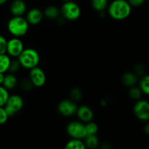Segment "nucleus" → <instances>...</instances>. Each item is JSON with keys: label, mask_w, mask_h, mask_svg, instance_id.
<instances>
[{"label": "nucleus", "mask_w": 149, "mask_h": 149, "mask_svg": "<svg viewBox=\"0 0 149 149\" xmlns=\"http://www.w3.org/2000/svg\"><path fill=\"white\" fill-rule=\"evenodd\" d=\"M108 14L112 19L122 20L127 18L131 12V6L127 0H113L108 7Z\"/></svg>", "instance_id": "1"}, {"label": "nucleus", "mask_w": 149, "mask_h": 149, "mask_svg": "<svg viewBox=\"0 0 149 149\" xmlns=\"http://www.w3.org/2000/svg\"><path fill=\"white\" fill-rule=\"evenodd\" d=\"M7 26L10 34L19 38L26 35L29 29V23L23 16H13L7 22Z\"/></svg>", "instance_id": "2"}, {"label": "nucleus", "mask_w": 149, "mask_h": 149, "mask_svg": "<svg viewBox=\"0 0 149 149\" xmlns=\"http://www.w3.org/2000/svg\"><path fill=\"white\" fill-rule=\"evenodd\" d=\"M17 58L21 67L29 70L38 66L40 61L39 52L33 48H24L23 52Z\"/></svg>", "instance_id": "3"}, {"label": "nucleus", "mask_w": 149, "mask_h": 149, "mask_svg": "<svg viewBox=\"0 0 149 149\" xmlns=\"http://www.w3.org/2000/svg\"><path fill=\"white\" fill-rule=\"evenodd\" d=\"M60 12L63 17L68 20H77L81 15L80 6L72 0L64 2L60 8Z\"/></svg>", "instance_id": "4"}, {"label": "nucleus", "mask_w": 149, "mask_h": 149, "mask_svg": "<svg viewBox=\"0 0 149 149\" xmlns=\"http://www.w3.org/2000/svg\"><path fill=\"white\" fill-rule=\"evenodd\" d=\"M66 131L71 138L83 140L87 135L86 125L81 121H74L67 125Z\"/></svg>", "instance_id": "5"}, {"label": "nucleus", "mask_w": 149, "mask_h": 149, "mask_svg": "<svg viewBox=\"0 0 149 149\" xmlns=\"http://www.w3.org/2000/svg\"><path fill=\"white\" fill-rule=\"evenodd\" d=\"M24 105V101L19 95H11L9 96L7 103L4 105V109L9 116H13L22 110Z\"/></svg>", "instance_id": "6"}, {"label": "nucleus", "mask_w": 149, "mask_h": 149, "mask_svg": "<svg viewBox=\"0 0 149 149\" xmlns=\"http://www.w3.org/2000/svg\"><path fill=\"white\" fill-rule=\"evenodd\" d=\"M134 116L140 121H149V102L145 100H137L133 107Z\"/></svg>", "instance_id": "7"}, {"label": "nucleus", "mask_w": 149, "mask_h": 149, "mask_svg": "<svg viewBox=\"0 0 149 149\" xmlns=\"http://www.w3.org/2000/svg\"><path fill=\"white\" fill-rule=\"evenodd\" d=\"M24 49V46L21 39L19 37L13 36L7 40V54L12 58H18Z\"/></svg>", "instance_id": "8"}, {"label": "nucleus", "mask_w": 149, "mask_h": 149, "mask_svg": "<svg viewBox=\"0 0 149 149\" xmlns=\"http://www.w3.org/2000/svg\"><path fill=\"white\" fill-rule=\"evenodd\" d=\"M78 106L72 99H65L58 103V111L61 115L65 117H71L76 113Z\"/></svg>", "instance_id": "9"}, {"label": "nucleus", "mask_w": 149, "mask_h": 149, "mask_svg": "<svg viewBox=\"0 0 149 149\" xmlns=\"http://www.w3.org/2000/svg\"><path fill=\"white\" fill-rule=\"evenodd\" d=\"M29 79L32 81V84L36 87H41L45 85L46 82V75L43 70L39 66L30 69Z\"/></svg>", "instance_id": "10"}, {"label": "nucleus", "mask_w": 149, "mask_h": 149, "mask_svg": "<svg viewBox=\"0 0 149 149\" xmlns=\"http://www.w3.org/2000/svg\"><path fill=\"white\" fill-rule=\"evenodd\" d=\"M77 118L79 120L83 122V123H87L91 122L93 119V112L90 107L86 105H83L77 107L76 111Z\"/></svg>", "instance_id": "11"}, {"label": "nucleus", "mask_w": 149, "mask_h": 149, "mask_svg": "<svg viewBox=\"0 0 149 149\" xmlns=\"http://www.w3.org/2000/svg\"><path fill=\"white\" fill-rule=\"evenodd\" d=\"M43 12L38 8H32L26 13V19L29 25H37L43 18Z\"/></svg>", "instance_id": "12"}, {"label": "nucleus", "mask_w": 149, "mask_h": 149, "mask_svg": "<svg viewBox=\"0 0 149 149\" xmlns=\"http://www.w3.org/2000/svg\"><path fill=\"white\" fill-rule=\"evenodd\" d=\"M13 16H23L26 12V4L23 0H13L10 6Z\"/></svg>", "instance_id": "13"}, {"label": "nucleus", "mask_w": 149, "mask_h": 149, "mask_svg": "<svg viewBox=\"0 0 149 149\" xmlns=\"http://www.w3.org/2000/svg\"><path fill=\"white\" fill-rule=\"evenodd\" d=\"M121 82L128 87H132L138 82V77L134 72H126L121 77Z\"/></svg>", "instance_id": "14"}, {"label": "nucleus", "mask_w": 149, "mask_h": 149, "mask_svg": "<svg viewBox=\"0 0 149 149\" xmlns=\"http://www.w3.org/2000/svg\"><path fill=\"white\" fill-rule=\"evenodd\" d=\"M18 79L16 76L15 75V74L8 73V74H5L2 85L6 89L10 90L15 88L16 86L18 85Z\"/></svg>", "instance_id": "15"}, {"label": "nucleus", "mask_w": 149, "mask_h": 149, "mask_svg": "<svg viewBox=\"0 0 149 149\" xmlns=\"http://www.w3.org/2000/svg\"><path fill=\"white\" fill-rule=\"evenodd\" d=\"M44 16L48 19H56L61 15L60 9L54 5L48 6L43 12Z\"/></svg>", "instance_id": "16"}, {"label": "nucleus", "mask_w": 149, "mask_h": 149, "mask_svg": "<svg viewBox=\"0 0 149 149\" xmlns=\"http://www.w3.org/2000/svg\"><path fill=\"white\" fill-rule=\"evenodd\" d=\"M83 140L86 148L95 149L99 146V141L96 135H88Z\"/></svg>", "instance_id": "17"}, {"label": "nucleus", "mask_w": 149, "mask_h": 149, "mask_svg": "<svg viewBox=\"0 0 149 149\" xmlns=\"http://www.w3.org/2000/svg\"><path fill=\"white\" fill-rule=\"evenodd\" d=\"M66 149H85L86 148L84 141L81 139H76L71 138L68 142L66 143Z\"/></svg>", "instance_id": "18"}, {"label": "nucleus", "mask_w": 149, "mask_h": 149, "mask_svg": "<svg viewBox=\"0 0 149 149\" xmlns=\"http://www.w3.org/2000/svg\"><path fill=\"white\" fill-rule=\"evenodd\" d=\"M10 62L11 58L7 53L0 55V73L5 74L6 72H8Z\"/></svg>", "instance_id": "19"}, {"label": "nucleus", "mask_w": 149, "mask_h": 149, "mask_svg": "<svg viewBox=\"0 0 149 149\" xmlns=\"http://www.w3.org/2000/svg\"><path fill=\"white\" fill-rule=\"evenodd\" d=\"M108 5V0H91L92 7L98 13H103Z\"/></svg>", "instance_id": "20"}, {"label": "nucleus", "mask_w": 149, "mask_h": 149, "mask_svg": "<svg viewBox=\"0 0 149 149\" xmlns=\"http://www.w3.org/2000/svg\"><path fill=\"white\" fill-rule=\"evenodd\" d=\"M139 87L143 93L149 95V74H145L139 81Z\"/></svg>", "instance_id": "21"}, {"label": "nucleus", "mask_w": 149, "mask_h": 149, "mask_svg": "<svg viewBox=\"0 0 149 149\" xmlns=\"http://www.w3.org/2000/svg\"><path fill=\"white\" fill-rule=\"evenodd\" d=\"M142 94H143V92L140 90V87H137V86L134 85L132 87H129V96L130 97V98L133 99V100H138L141 97Z\"/></svg>", "instance_id": "22"}, {"label": "nucleus", "mask_w": 149, "mask_h": 149, "mask_svg": "<svg viewBox=\"0 0 149 149\" xmlns=\"http://www.w3.org/2000/svg\"><path fill=\"white\" fill-rule=\"evenodd\" d=\"M9 91L3 85H0V106H4L9 98Z\"/></svg>", "instance_id": "23"}, {"label": "nucleus", "mask_w": 149, "mask_h": 149, "mask_svg": "<svg viewBox=\"0 0 149 149\" xmlns=\"http://www.w3.org/2000/svg\"><path fill=\"white\" fill-rule=\"evenodd\" d=\"M86 125V132H87L88 135H96L99 130V127H98L97 124L95 123V122H87V123L85 124Z\"/></svg>", "instance_id": "24"}, {"label": "nucleus", "mask_w": 149, "mask_h": 149, "mask_svg": "<svg viewBox=\"0 0 149 149\" xmlns=\"http://www.w3.org/2000/svg\"><path fill=\"white\" fill-rule=\"evenodd\" d=\"M70 97L72 100L74 102H77L80 100V99L83 97V93H82L81 90L78 87H73L71 90H70Z\"/></svg>", "instance_id": "25"}, {"label": "nucleus", "mask_w": 149, "mask_h": 149, "mask_svg": "<svg viewBox=\"0 0 149 149\" xmlns=\"http://www.w3.org/2000/svg\"><path fill=\"white\" fill-rule=\"evenodd\" d=\"M20 67H21V65H20V62L18 61V58L16 60H11L10 66H9L8 72L12 73V74H15L16 72H18L19 71Z\"/></svg>", "instance_id": "26"}, {"label": "nucleus", "mask_w": 149, "mask_h": 149, "mask_svg": "<svg viewBox=\"0 0 149 149\" xmlns=\"http://www.w3.org/2000/svg\"><path fill=\"white\" fill-rule=\"evenodd\" d=\"M20 87L24 91H30L34 87L30 79H24L20 82Z\"/></svg>", "instance_id": "27"}, {"label": "nucleus", "mask_w": 149, "mask_h": 149, "mask_svg": "<svg viewBox=\"0 0 149 149\" xmlns=\"http://www.w3.org/2000/svg\"><path fill=\"white\" fill-rule=\"evenodd\" d=\"M9 117L10 116L7 114L4 106H0V125L5 124L8 120Z\"/></svg>", "instance_id": "28"}, {"label": "nucleus", "mask_w": 149, "mask_h": 149, "mask_svg": "<svg viewBox=\"0 0 149 149\" xmlns=\"http://www.w3.org/2000/svg\"><path fill=\"white\" fill-rule=\"evenodd\" d=\"M133 72L137 76V77H143V75H145V68L144 65H142V64L138 63L137 65H134V71Z\"/></svg>", "instance_id": "29"}, {"label": "nucleus", "mask_w": 149, "mask_h": 149, "mask_svg": "<svg viewBox=\"0 0 149 149\" xmlns=\"http://www.w3.org/2000/svg\"><path fill=\"white\" fill-rule=\"evenodd\" d=\"M7 39L2 35H0V55L7 53Z\"/></svg>", "instance_id": "30"}, {"label": "nucleus", "mask_w": 149, "mask_h": 149, "mask_svg": "<svg viewBox=\"0 0 149 149\" xmlns=\"http://www.w3.org/2000/svg\"><path fill=\"white\" fill-rule=\"evenodd\" d=\"M131 7H140L145 3V0H127Z\"/></svg>", "instance_id": "31"}, {"label": "nucleus", "mask_w": 149, "mask_h": 149, "mask_svg": "<svg viewBox=\"0 0 149 149\" xmlns=\"http://www.w3.org/2000/svg\"><path fill=\"white\" fill-rule=\"evenodd\" d=\"M144 132L146 134V135H149V122H147L145 125L144 127Z\"/></svg>", "instance_id": "32"}, {"label": "nucleus", "mask_w": 149, "mask_h": 149, "mask_svg": "<svg viewBox=\"0 0 149 149\" xmlns=\"http://www.w3.org/2000/svg\"><path fill=\"white\" fill-rule=\"evenodd\" d=\"M4 77H5V74H3V73H0V85H2L3 82H4Z\"/></svg>", "instance_id": "33"}, {"label": "nucleus", "mask_w": 149, "mask_h": 149, "mask_svg": "<svg viewBox=\"0 0 149 149\" xmlns=\"http://www.w3.org/2000/svg\"><path fill=\"white\" fill-rule=\"evenodd\" d=\"M7 1V0H0V6L3 5L4 4H5Z\"/></svg>", "instance_id": "34"}, {"label": "nucleus", "mask_w": 149, "mask_h": 149, "mask_svg": "<svg viewBox=\"0 0 149 149\" xmlns=\"http://www.w3.org/2000/svg\"><path fill=\"white\" fill-rule=\"evenodd\" d=\"M61 1H63L64 2H65V1H72V0H61Z\"/></svg>", "instance_id": "35"}]
</instances>
